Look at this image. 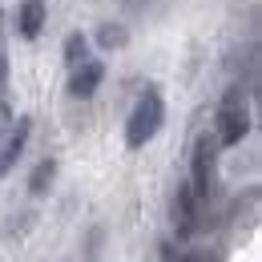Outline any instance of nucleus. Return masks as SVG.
<instances>
[{"label":"nucleus","instance_id":"423d86ee","mask_svg":"<svg viewBox=\"0 0 262 262\" xmlns=\"http://www.w3.org/2000/svg\"><path fill=\"white\" fill-rule=\"evenodd\" d=\"M29 133H33V121H29V117H20V121H16V129L8 133V141L0 145V178L20 162V154H25V145H29Z\"/></svg>","mask_w":262,"mask_h":262},{"label":"nucleus","instance_id":"39448f33","mask_svg":"<svg viewBox=\"0 0 262 262\" xmlns=\"http://www.w3.org/2000/svg\"><path fill=\"white\" fill-rule=\"evenodd\" d=\"M194 226H198V194L190 190V182H182L173 194V230H178V238H190Z\"/></svg>","mask_w":262,"mask_h":262},{"label":"nucleus","instance_id":"9b49d317","mask_svg":"<svg viewBox=\"0 0 262 262\" xmlns=\"http://www.w3.org/2000/svg\"><path fill=\"white\" fill-rule=\"evenodd\" d=\"M8 125H12V109H8V105H4V101H0V133L8 129Z\"/></svg>","mask_w":262,"mask_h":262},{"label":"nucleus","instance_id":"9d476101","mask_svg":"<svg viewBox=\"0 0 262 262\" xmlns=\"http://www.w3.org/2000/svg\"><path fill=\"white\" fill-rule=\"evenodd\" d=\"M53 173H57V162H53V158H45V162H36L33 178H29V190H33V194H45V190L53 186Z\"/></svg>","mask_w":262,"mask_h":262},{"label":"nucleus","instance_id":"20e7f679","mask_svg":"<svg viewBox=\"0 0 262 262\" xmlns=\"http://www.w3.org/2000/svg\"><path fill=\"white\" fill-rule=\"evenodd\" d=\"M101 81H105V65L85 57L81 65H73V77H69V97H77V101L93 97V93L101 89Z\"/></svg>","mask_w":262,"mask_h":262},{"label":"nucleus","instance_id":"f8f14e48","mask_svg":"<svg viewBox=\"0 0 262 262\" xmlns=\"http://www.w3.org/2000/svg\"><path fill=\"white\" fill-rule=\"evenodd\" d=\"M8 81V57H4V49H0V85Z\"/></svg>","mask_w":262,"mask_h":262},{"label":"nucleus","instance_id":"f03ea898","mask_svg":"<svg viewBox=\"0 0 262 262\" xmlns=\"http://www.w3.org/2000/svg\"><path fill=\"white\" fill-rule=\"evenodd\" d=\"M218 137L214 133H202L194 141V154H190V190L198 194V202H206L214 182H218Z\"/></svg>","mask_w":262,"mask_h":262},{"label":"nucleus","instance_id":"7ed1b4c3","mask_svg":"<svg viewBox=\"0 0 262 262\" xmlns=\"http://www.w3.org/2000/svg\"><path fill=\"white\" fill-rule=\"evenodd\" d=\"M246 133H250V109H246V93L234 85L226 97H222V105H218L214 137H218V145H238Z\"/></svg>","mask_w":262,"mask_h":262},{"label":"nucleus","instance_id":"f257e3e1","mask_svg":"<svg viewBox=\"0 0 262 262\" xmlns=\"http://www.w3.org/2000/svg\"><path fill=\"white\" fill-rule=\"evenodd\" d=\"M165 121V101L158 89H145L141 97H137V105H133L129 121H125V145L129 149H141V145H149L154 137H158V129H162Z\"/></svg>","mask_w":262,"mask_h":262},{"label":"nucleus","instance_id":"6e6552de","mask_svg":"<svg viewBox=\"0 0 262 262\" xmlns=\"http://www.w3.org/2000/svg\"><path fill=\"white\" fill-rule=\"evenodd\" d=\"M125 40H129V29H125V25H113V20H109V25L97 29V45L109 49V53H113V49H125Z\"/></svg>","mask_w":262,"mask_h":262},{"label":"nucleus","instance_id":"0eeeda50","mask_svg":"<svg viewBox=\"0 0 262 262\" xmlns=\"http://www.w3.org/2000/svg\"><path fill=\"white\" fill-rule=\"evenodd\" d=\"M40 29H45V0H20V8H16V33L25 40H36Z\"/></svg>","mask_w":262,"mask_h":262},{"label":"nucleus","instance_id":"1a4fd4ad","mask_svg":"<svg viewBox=\"0 0 262 262\" xmlns=\"http://www.w3.org/2000/svg\"><path fill=\"white\" fill-rule=\"evenodd\" d=\"M89 57V36L85 33H69L65 36V65L73 69V65H81Z\"/></svg>","mask_w":262,"mask_h":262}]
</instances>
